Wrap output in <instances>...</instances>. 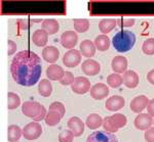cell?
Returning <instances> with one entry per match:
<instances>
[{"mask_svg": "<svg viewBox=\"0 0 154 142\" xmlns=\"http://www.w3.org/2000/svg\"><path fill=\"white\" fill-rule=\"evenodd\" d=\"M11 73L16 83L24 87H31L39 81L42 73L40 57L30 50L16 53L11 64Z\"/></svg>", "mask_w": 154, "mask_h": 142, "instance_id": "cell-1", "label": "cell"}, {"mask_svg": "<svg viewBox=\"0 0 154 142\" xmlns=\"http://www.w3.org/2000/svg\"><path fill=\"white\" fill-rule=\"evenodd\" d=\"M136 43V35L130 30H121L112 39L113 47L118 52H128Z\"/></svg>", "mask_w": 154, "mask_h": 142, "instance_id": "cell-2", "label": "cell"}, {"mask_svg": "<svg viewBox=\"0 0 154 142\" xmlns=\"http://www.w3.org/2000/svg\"><path fill=\"white\" fill-rule=\"evenodd\" d=\"M42 134V127L37 122L29 123L24 127L23 129V136L27 140H36Z\"/></svg>", "mask_w": 154, "mask_h": 142, "instance_id": "cell-3", "label": "cell"}, {"mask_svg": "<svg viewBox=\"0 0 154 142\" xmlns=\"http://www.w3.org/2000/svg\"><path fill=\"white\" fill-rule=\"evenodd\" d=\"M81 57H82V54H81L80 50L71 49V50L65 52V54H64L63 64L67 68H75L80 64Z\"/></svg>", "mask_w": 154, "mask_h": 142, "instance_id": "cell-4", "label": "cell"}, {"mask_svg": "<svg viewBox=\"0 0 154 142\" xmlns=\"http://www.w3.org/2000/svg\"><path fill=\"white\" fill-rule=\"evenodd\" d=\"M86 142H118V139L112 133L104 131H96L91 134Z\"/></svg>", "mask_w": 154, "mask_h": 142, "instance_id": "cell-5", "label": "cell"}, {"mask_svg": "<svg viewBox=\"0 0 154 142\" xmlns=\"http://www.w3.org/2000/svg\"><path fill=\"white\" fill-rule=\"evenodd\" d=\"M91 82L85 77H76L74 83L71 85V89L76 94H85L91 91Z\"/></svg>", "mask_w": 154, "mask_h": 142, "instance_id": "cell-6", "label": "cell"}, {"mask_svg": "<svg viewBox=\"0 0 154 142\" xmlns=\"http://www.w3.org/2000/svg\"><path fill=\"white\" fill-rule=\"evenodd\" d=\"M42 105L37 101H25L22 105V113L28 118L34 119L41 111Z\"/></svg>", "mask_w": 154, "mask_h": 142, "instance_id": "cell-7", "label": "cell"}, {"mask_svg": "<svg viewBox=\"0 0 154 142\" xmlns=\"http://www.w3.org/2000/svg\"><path fill=\"white\" fill-rule=\"evenodd\" d=\"M134 125L138 130L146 131L153 125V118L149 114H139L134 121Z\"/></svg>", "mask_w": 154, "mask_h": 142, "instance_id": "cell-8", "label": "cell"}, {"mask_svg": "<svg viewBox=\"0 0 154 142\" xmlns=\"http://www.w3.org/2000/svg\"><path fill=\"white\" fill-rule=\"evenodd\" d=\"M78 42V36L76 32L74 31H66L61 35V44L64 48H67L69 50L74 49Z\"/></svg>", "mask_w": 154, "mask_h": 142, "instance_id": "cell-9", "label": "cell"}, {"mask_svg": "<svg viewBox=\"0 0 154 142\" xmlns=\"http://www.w3.org/2000/svg\"><path fill=\"white\" fill-rule=\"evenodd\" d=\"M81 70L86 76L88 77H93L96 76L100 73L101 71V66L95 59L88 58L86 61H84L82 64H81Z\"/></svg>", "mask_w": 154, "mask_h": 142, "instance_id": "cell-10", "label": "cell"}, {"mask_svg": "<svg viewBox=\"0 0 154 142\" xmlns=\"http://www.w3.org/2000/svg\"><path fill=\"white\" fill-rule=\"evenodd\" d=\"M149 98L146 95H139L131 101L130 108L134 113L141 114L145 108H147Z\"/></svg>", "mask_w": 154, "mask_h": 142, "instance_id": "cell-11", "label": "cell"}, {"mask_svg": "<svg viewBox=\"0 0 154 142\" xmlns=\"http://www.w3.org/2000/svg\"><path fill=\"white\" fill-rule=\"evenodd\" d=\"M67 126H68L69 130L73 132L75 137L81 136L84 132V123L78 117H72L69 119L67 122Z\"/></svg>", "mask_w": 154, "mask_h": 142, "instance_id": "cell-12", "label": "cell"}, {"mask_svg": "<svg viewBox=\"0 0 154 142\" xmlns=\"http://www.w3.org/2000/svg\"><path fill=\"white\" fill-rule=\"evenodd\" d=\"M109 95V88L104 83H97L91 88V96L96 100H102Z\"/></svg>", "mask_w": 154, "mask_h": 142, "instance_id": "cell-13", "label": "cell"}, {"mask_svg": "<svg viewBox=\"0 0 154 142\" xmlns=\"http://www.w3.org/2000/svg\"><path fill=\"white\" fill-rule=\"evenodd\" d=\"M125 100L122 96L120 95H113L110 98L107 99L105 106L106 109H108L109 111H117L119 109H121L125 106Z\"/></svg>", "mask_w": 154, "mask_h": 142, "instance_id": "cell-14", "label": "cell"}, {"mask_svg": "<svg viewBox=\"0 0 154 142\" xmlns=\"http://www.w3.org/2000/svg\"><path fill=\"white\" fill-rule=\"evenodd\" d=\"M111 68L116 74H125L128 71V59L122 55L113 57L111 61Z\"/></svg>", "mask_w": 154, "mask_h": 142, "instance_id": "cell-15", "label": "cell"}, {"mask_svg": "<svg viewBox=\"0 0 154 142\" xmlns=\"http://www.w3.org/2000/svg\"><path fill=\"white\" fill-rule=\"evenodd\" d=\"M42 57L46 63L54 64L60 57V50L54 46H46L42 50Z\"/></svg>", "mask_w": 154, "mask_h": 142, "instance_id": "cell-16", "label": "cell"}, {"mask_svg": "<svg viewBox=\"0 0 154 142\" xmlns=\"http://www.w3.org/2000/svg\"><path fill=\"white\" fill-rule=\"evenodd\" d=\"M123 78V84L125 85L126 88L130 89H134L136 88L137 86L139 85V82H140V79H139V75L136 73L133 70H128L126 71L122 76Z\"/></svg>", "mask_w": 154, "mask_h": 142, "instance_id": "cell-17", "label": "cell"}, {"mask_svg": "<svg viewBox=\"0 0 154 142\" xmlns=\"http://www.w3.org/2000/svg\"><path fill=\"white\" fill-rule=\"evenodd\" d=\"M65 75V71L59 64H51L46 70V77L51 81H61Z\"/></svg>", "mask_w": 154, "mask_h": 142, "instance_id": "cell-18", "label": "cell"}, {"mask_svg": "<svg viewBox=\"0 0 154 142\" xmlns=\"http://www.w3.org/2000/svg\"><path fill=\"white\" fill-rule=\"evenodd\" d=\"M80 47H79V50H80L81 54L83 56H85L86 58H91L96 54V46L95 43L91 40H83L80 44Z\"/></svg>", "mask_w": 154, "mask_h": 142, "instance_id": "cell-19", "label": "cell"}, {"mask_svg": "<svg viewBox=\"0 0 154 142\" xmlns=\"http://www.w3.org/2000/svg\"><path fill=\"white\" fill-rule=\"evenodd\" d=\"M32 41L38 47H43L48 44V34L44 30H36L32 35Z\"/></svg>", "mask_w": 154, "mask_h": 142, "instance_id": "cell-20", "label": "cell"}, {"mask_svg": "<svg viewBox=\"0 0 154 142\" xmlns=\"http://www.w3.org/2000/svg\"><path fill=\"white\" fill-rule=\"evenodd\" d=\"M41 29L44 30L48 35H54L59 32L60 25L57 19H43L41 23Z\"/></svg>", "mask_w": 154, "mask_h": 142, "instance_id": "cell-21", "label": "cell"}, {"mask_svg": "<svg viewBox=\"0 0 154 142\" xmlns=\"http://www.w3.org/2000/svg\"><path fill=\"white\" fill-rule=\"evenodd\" d=\"M94 43H95V46L98 50L106 51V50H108L109 47L111 45V40L109 39L108 36L102 34V35H99V36L96 37Z\"/></svg>", "mask_w": 154, "mask_h": 142, "instance_id": "cell-22", "label": "cell"}, {"mask_svg": "<svg viewBox=\"0 0 154 142\" xmlns=\"http://www.w3.org/2000/svg\"><path fill=\"white\" fill-rule=\"evenodd\" d=\"M116 26H117V22L114 19H101L99 23V29L103 33V35L110 33L113 29H115Z\"/></svg>", "mask_w": 154, "mask_h": 142, "instance_id": "cell-23", "label": "cell"}, {"mask_svg": "<svg viewBox=\"0 0 154 142\" xmlns=\"http://www.w3.org/2000/svg\"><path fill=\"white\" fill-rule=\"evenodd\" d=\"M85 125L88 127V129L91 130H96L99 127L103 126V119L100 114H91L86 118Z\"/></svg>", "mask_w": 154, "mask_h": 142, "instance_id": "cell-24", "label": "cell"}, {"mask_svg": "<svg viewBox=\"0 0 154 142\" xmlns=\"http://www.w3.org/2000/svg\"><path fill=\"white\" fill-rule=\"evenodd\" d=\"M23 135V130L18 125H11L7 129V139L9 142H18Z\"/></svg>", "mask_w": 154, "mask_h": 142, "instance_id": "cell-25", "label": "cell"}, {"mask_svg": "<svg viewBox=\"0 0 154 142\" xmlns=\"http://www.w3.org/2000/svg\"><path fill=\"white\" fill-rule=\"evenodd\" d=\"M38 92L43 97L51 96L53 92V86H51V81L48 79H42L38 84Z\"/></svg>", "mask_w": 154, "mask_h": 142, "instance_id": "cell-26", "label": "cell"}, {"mask_svg": "<svg viewBox=\"0 0 154 142\" xmlns=\"http://www.w3.org/2000/svg\"><path fill=\"white\" fill-rule=\"evenodd\" d=\"M20 104H21V98L18 94L14 93V92H8V94H7V108L9 111H12V109L19 108Z\"/></svg>", "mask_w": 154, "mask_h": 142, "instance_id": "cell-27", "label": "cell"}, {"mask_svg": "<svg viewBox=\"0 0 154 142\" xmlns=\"http://www.w3.org/2000/svg\"><path fill=\"white\" fill-rule=\"evenodd\" d=\"M107 84L111 87V88H118L123 84V78L121 75L119 74H111L107 77Z\"/></svg>", "mask_w": 154, "mask_h": 142, "instance_id": "cell-28", "label": "cell"}, {"mask_svg": "<svg viewBox=\"0 0 154 142\" xmlns=\"http://www.w3.org/2000/svg\"><path fill=\"white\" fill-rule=\"evenodd\" d=\"M63 118V117L61 116L60 114L56 113V111H48V114H46L45 117V124L49 127H54L57 126L58 124L61 122V119Z\"/></svg>", "mask_w": 154, "mask_h": 142, "instance_id": "cell-29", "label": "cell"}, {"mask_svg": "<svg viewBox=\"0 0 154 142\" xmlns=\"http://www.w3.org/2000/svg\"><path fill=\"white\" fill-rule=\"evenodd\" d=\"M103 128L106 132H109V133H112V134L116 133V132L119 130L118 127L116 126L115 122H114L112 116L106 117V118L103 120Z\"/></svg>", "mask_w": 154, "mask_h": 142, "instance_id": "cell-30", "label": "cell"}, {"mask_svg": "<svg viewBox=\"0 0 154 142\" xmlns=\"http://www.w3.org/2000/svg\"><path fill=\"white\" fill-rule=\"evenodd\" d=\"M74 29L78 33H84L88 31L89 29V22L88 19H74Z\"/></svg>", "mask_w": 154, "mask_h": 142, "instance_id": "cell-31", "label": "cell"}, {"mask_svg": "<svg viewBox=\"0 0 154 142\" xmlns=\"http://www.w3.org/2000/svg\"><path fill=\"white\" fill-rule=\"evenodd\" d=\"M142 50L147 55H153L154 54V38H148L144 41Z\"/></svg>", "mask_w": 154, "mask_h": 142, "instance_id": "cell-32", "label": "cell"}, {"mask_svg": "<svg viewBox=\"0 0 154 142\" xmlns=\"http://www.w3.org/2000/svg\"><path fill=\"white\" fill-rule=\"evenodd\" d=\"M49 111H56V113L61 114L62 117H64V114H66L65 105L62 102H60V101H54V102L51 103V105H49Z\"/></svg>", "mask_w": 154, "mask_h": 142, "instance_id": "cell-33", "label": "cell"}, {"mask_svg": "<svg viewBox=\"0 0 154 142\" xmlns=\"http://www.w3.org/2000/svg\"><path fill=\"white\" fill-rule=\"evenodd\" d=\"M74 134L71 130H64L59 135V142H73Z\"/></svg>", "mask_w": 154, "mask_h": 142, "instance_id": "cell-34", "label": "cell"}, {"mask_svg": "<svg viewBox=\"0 0 154 142\" xmlns=\"http://www.w3.org/2000/svg\"><path fill=\"white\" fill-rule=\"evenodd\" d=\"M112 118L114 120V122H115V124H116V126L118 127V129H120V128H123L125 125H126V123H128V120H126V117L125 116V114H113L112 116Z\"/></svg>", "mask_w": 154, "mask_h": 142, "instance_id": "cell-35", "label": "cell"}, {"mask_svg": "<svg viewBox=\"0 0 154 142\" xmlns=\"http://www.w3.org/2000/svg\"><path fill=\"white\" fill-rule=\"evenodd\" d=\"M117 22V26L119 28H130L135 25V19H130V17H120V19H116Z\"/></svg>", "mask_w": 154, "mask_h": 142, "instance_id": "cell-36", "label": "cell"}, {"mask_svg": "<svg viewBox=\"0 0 154 142\" xmlns=\"http://www.w3.org/2000/svg\"><path fill=\"white\" fill-rule=\"evenodd\" d=\"M74 81H75L74 75L72 74L71 72L66 71L65 75H64V77L62 78L61 81H60V83H61V85H63V86H69V85H72V84L74 83Z\"/></svg>", "mask_w": 154, "mask_h": 142, "instance_id": "cell-37", "label": "cell"}, {"mask_svg": "<svg viewBox=\"0 0 154 142\" xmlns=\"http://www.w3.org/2000/svg\"><path fill=\"white\" fill-rule=\"evenodd\" d=\"M17 51V43L12 40H8L7 42V53L8 55H12Z\"/></svg>", "mask_w": 154, "mask_h": 142, "instance_id": "cell-38", "label": "cell"}, {"mask_svg": "<svg viewBox=\"0 0 154 142\" xmlns=\"http://www.w3.org/2000/svg\"><path fill=\"white\" fill-rule=\"evenodd\" d=\"M145 140L146 142H154V127H151L145 132Z\"/></svg>", "mask_w": 154, "mask_h": 142, "instance_id": "cell-39", "label": "cell"}, {"mask_svg": "<svg viewBox=\"0 0 154 142\" xmlns=\"http://www.w3.org/2000/svg\"><path fill=\"white\" fill-rule=\"evenodd\" d=\"M46 114H48V113H46V109H45V108H44L43 105H42L41 111L39 113L38 116L35 117V118L33 119V121H34V122H37V123H39V122L42 121V120H45Z\"/></svg>", "mask_w": 154, "mask_h": 142, "instance_id": "cell-40", "label": "cell"}, {"mask_svg": "<svg viewBox=\"0 0 154 142\" xmlns=\"http://www.w3.org/2000/svg\"><path fill=\"white\" fill-rule=\"evenodd\" d=\"M147 111L150 114L152 118H154V98L149 100V103H148V106H147Z\"/></svg>", "mask_w": 154, "mask_h": 142, "instance_id": "cell-41", "label": "cell"}, {"mask_svg": "<svg viewBox=\"0 0 154 142\" xmlns=\"http://www.w3.org/2000/svg\"><path fill=\"white\" fill-rule=\"evenodd\" d=\"M147 80L150 84L154 85V70H151V71L148 72L147 74Z\"/></svg>", "mask_w": 154, "mask_h": 142, "instance_id": "cell-42", "label": "cell"}, {"mask_svg": "<svg viewBox=\"0 0 154 142\" xmlns=\"http://www.w3.org/2000/svg\"><path fill=\"white\" fill-rule=\"evenodd\" d=\"M153 124H154V121H153Z\"/></svg>", "mask_w": 154, "mask_h": 142, "instance_id": "cell-43", "label": "cell"}]
</instances>
